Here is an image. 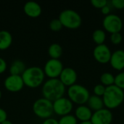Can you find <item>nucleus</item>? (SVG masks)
<instances>
[{
    "label": "nucleus",
    "mask_w": 124,
    "mask_h": 124,
    "mask_svg": "<svg viewBox=\"0 0 124 124\" xmlns=\"http://www.w3.org/2000/svg\"><path fill=\"white\" fill-rule=\"evenodd\" d=\"M92 111L87 105H78L75 110V117L81 122L90 121L92 116Z\"/></svg>",
    "instance_id": "dca6fc26"
},
{
    "label": "nucleus",
    "mask_w": 124,
    "mask_h": 124,
    "mask_svg": "<svg viewBox=\"0 0 124 124\" xmlns=\"http://www.w3.org/2000/svg\"><path fill=\"white\" fill-rule=\"evenodd\" d=\"M12 43V34L6 31H0V50L7 49Z\"/></svg>",
    "instance_id": "a211bd4d"
},
{
    "label": "nucleus",
    "mask_w": 124,
    "mask_h": 124,
    "mask_svg": "<svg viewBox=\"0 0 124 124\" xmlns=\"http://www.w3.org/2000/svg\"><path fill=\"white\" fill-rule=\"evenodd\" d=\"M1 124H13L10 121H9V120H6V121H4L3 123H1Z\"/></svg>",
    "instance_id": "f704fd0d"
},
{
    "label": "nucleus",
    "mask_w": 124,
    "mask_h": 124,
    "mask_svg": "<svg viewBox=\"0 0 124 124\" xmlns=\"http://www.w3.org/2000/svg\"><path fill=\"white\" fill-rule=\"evenodd\" d=\"M68 99L75 104L83 105L87 103L90 97L89 90L84 86L81 84H74L68 87L67 91Z\"/></svg>",
    "instance_id": "20e7f679"
},
{
    "label": "nucleus",
    "mask_w": 124,
    "mask_h": 124,
    "mask_svg": "<svg viewBox=\"0 0 124 124\" xmlns=\"http://www.w3.org/2000/svg\"><path fill=\"white\" fill-rule=\"evenodd\" d=\"M7 64L6 60L4 58L0 57V74L3 73L7 70Z\"/></svg>",
    "instance_id": "c756f323"
},
{
    "label": "nucleus",
    "mask_w": 124,
    "mask_h": 124,
    "mask_svg": "<svg viewBox=\"0 0 124 124\" xmlns=\"http://www.w3.org/2000/svg\"><path fill=\"white\" fill-rule=\"evenodd\" d=\"M87 106L92 111H97L104 108V103L102 98L96 95H92L89 97L87 101Z\"/></svg>",
    "instance_id": "f3484780"
},
{
    "label": "nucleus",
    "mask_w": 124,
    "mask_h": 124,
    "mask_svg": "<svg viewBox=\"0 0 124 124\" xmlns=\"http://www.w3.org/2000/svg\"><path fill=\"white\" fill-rule=\"evenodd\" d=\"M100 82L101 84L105 86V87L110 86L112 85H114L115 83V76L108 72L103 73L100 76Z\"/></svg>",
    "instance_id": "4be33fe9"
},
{
    "label": "nucleus",
    "mask_w": 124,
    "mask_h": 124,
    "mask_svg": "<svg viewBox=\"0 0 124 124\" xmlns=\"http://www.w3.org/2000/svg\"><path fill=\"white\" fill-rule=\"evenodd\" d=\"M6 120H7V113L4 109L0 108V124Z\"/></svg>",
    "instance_id": "7c9ffc66"
},
{
    "label": "nucleus",
    "mask_w": 124,
    "mask_h": 124,
    "mask_svg": "<svg viewBox=\"0 0 124 124\" xmlns=\"http://www.w3.org/2000/svg\"><path fill=\"white\" fill-rule=\"evenodd\" d=\"M92 40L97 45L103 44L106 40V33L102 29H97L92 33Z\"/></svg>",
    "instance_id": "412c9836"
},
{
    "label": "nucleus",
    "mask_w": 124,
    "mask_h": 124,
    "mask_svg": "<svg viewBox=\"0 0 124 124\" xmlns=\"http://www.w3.org/2000/svg\"><path fill=\"white\" fill-rule=\"evenodd\" d=\"M62 25L58 18L53 19L49 23V28L52 31H60L62 28Z\"/></svg>",
    "instance_id": "393cba45"
},
{
    "label": "nucleus",
    "mask_w": 124,
    "mask_h": 124,
    "mask_svg": "<svg viewBox=\"0 0 124 124\" xmlns=\"http://www.w3.org/2000/svg\"><path fill=\"white\" fill-rule=\"evenodd\" d=\"M111 4L117 9H124V0H111Z\"/></svg>",
    "instance_id": "c85d7f7f"
},
{
    "label": "nucleus",
    "mask_w": 124,
    "mask_h": 124,
    "mask_svg": "<svg viewBox=\"0 0 124 124\" xmlns=\"http://www.w3.org/2000/svg\"><path fill=\"white\" fill-rule=\"evenodd\" d=\"M73 103L67 97H61L53 102L54 113L58 116H64L69 115L73 110Z\"/></svg>",
    "instance_id": "1a4fd4ad"
},
{
    "label": "nucleus",
    "mask_w": 124,
    "mask_h": 124,
    "mask_svg": "<svg viewBox=\"0 0 124 124\" xmlns=\"http://www.w3.org/2000/svg\"><path fill=\"white\" fill-rule=\"evenodd\" d=\"M78 124H92V122L90 121H82V122H80Z\"/></svg>",
    "instance_id": "72a5a7b5"
},
{
    "label": "nucleus",
    "mask_w": 124,
    "mask_h": 124,
    "mask_svg": "<svg viewBox=\"0 0 124 124\" xmlns=\"http://www.w3.org/2000/svg\"><path fill=\"white\" fill-rule=\"evenodd\" d=\"M4 86L10 92H17L22 90L25 85L21 76L9 75L4 79Z\"/></svg>",
    "instance_id": "f8f14e48"
},
{
    "label": "nucleus",
    "mask_w": 124,
    "mask_h": 124,
    "mask_svg": "<svg viewBox=\"0 0 124 124\" xmlns=\"http://www.w3.org/2000/svg\"><path fill=\"white\" fill-rule=\"evenodd\" d=\"M33 112L39 118L46 119L54 113L53 102L44 97L37 99L33 104Z\"/></svg>",
    "instance_id": "423d86ee"
},
{
    "label": "nucleus",
    "mask_w": 124,
    "mask_h": 124,
    "mask_svg": "<svg viewBox=\"0 0 124 124\" xmlns=\"http://www.w3.org/2000/svg\"><path fill=\"white\" fill-rule=\"evenodd\" d=\"M91 4L94 7L97 9H102L108 5V1L107 0H92Z\"/></svg>",
    "instance_id": "cd10ccee"
},
{
    "label": "nucleus",
    "mask_w": 124,
    "mask_h": 124,
    "mask_svg": "<svg viewBox=\"0 0 124 124\" xmlns=\"http://www.w3.org/2000/svg\"><path fill=\"white\" fill-rule=\"evenodd\" d=\"M114 85L124 91V72H121L115 76Z\"/></svg>",
    "instance_id": "b1692460"
},
{
    "label": "nucleus",
    "mask_w": 124,
    "mask_h": 124,
    "mask_svg": "<svg viewBox=\"0 0 124 124\" xmlns=\"http://www.w3.org/2000/svg\"><path fill=\"white\" fill-rule=\"evenodd\" d=\"M41 92L44 98L53 102L64 96L65 86L59 78H49L44 83Z\"/></svg>",
    "instance_id": "f257e3e1"
},
{
    "label": "nucleus",
    "mask_w": 124,
    "mask_h": 124,
    "mask_svg": "<svg viewBox=\"0 0 124 124\" xmlns=\"http://www.w3.org/2000/svg\"><path fill=\"white\" fill-rule=\"evenodd\" d=\"M105 89H106V87L105 86H103L102 84H97L96 86H94V89H93L94 95L102 97V96L104 95V94L105 92Z\"/></svg>",
    "instance_id": "a878e982"
},
{
    "label": "nucleus",
    "mask_w": 124,
    "mask_h": 124,
    "mask_svg": "<svg viewBox=\"0 0 124 124\" xmlns=\"http://www.w3.org/2000/svg\"><path fill=\"white\" fill-rule=\"evenodd\" d=\"M48 54L52 59H59L62 54V48L57 43L52 44L48 49Z\"/></svg>",
    "instance_id": "aec40b11"
},
{
    "label": "nucleus",
    "mask_w": 124,
    "mask_h": 124,
    "mask_svg": "<svg viewBox=\"0 0 124 124\" xmlns=\"http://www.w3.org/2000/svg\"><path fill=\"white\" fill-rule=\"evenodd\" d=\"M101 12H102V13L103 15L107 16V15L110 14V7L108 5H107V6H105V7H104L103 8L101 9Z\"/></svg>",
    "instance_id": "473e14b6"
},
{
    "label": "nucleus",
    "mask_w": 124,
    "mask_h": 124,
    "mask_svg": "<svg viewBox=\"0 0 124 124\" xmlns=\"http://www.w3.org/2000/svg\"><path fill=\"white\" fill-rule=\"evenodd\" d=\"M24 85L31 88L39 87L44 81L45 74L44 70L38 66H31L26 68L21 75Z\"/></svg>",
    "instance_id": "f03ea898"
},
{
    "label": "nucleus",
    "mask_w": 124,
    "mask_h": 124,
    "mask_svg": "<svg viewBox=\"0 0 124 124\" xmlns=\"http://www.w3.org/2000/svg\"><path fill=\"white\" fill-rule=\"evenodd\" d=\"M25 65L22 60H15L12 62L9 71L10 75L21 76L24 70H25Z\"/></svg>",
    "instance_id": "6ab92c4d"
},
{
    "label": "nucleus",
    "mask_w": 124,
    "mask_h": 124,
    "mask_svg": "<svg viewBox=\"0 0 124 124\" xmlns=\"http://www.w3.org/2000/svg\"><path fill=\"white\" fill-rule=\"evenodd\" d=\"M1 96H2V94H1V91L0 90V100H1Z\"/></svg>",
    "instance_id": "c9c22d12"
},
{
    "label": "nucleus",
    "mask_w": 124,
    "mask_h": 124,
    "mask_svg": "<svg viewBox=\"0 0 124 124\" xmlns=\"http://www.w3.org/2000/svg\"><path fill=\"white\" fill-rule=\"evenodd\" d=\"M58 19L61 22L62 26L68 29H77L82 23L81 15L76 11L70 9L62 10L60 13Z\"/></svg>",
    "instance_id": "39448f33"
},
{
    "label": "nucleus",
    "mask_w": 124,
    "mask_h": 124,
    "mask_svg": "<svg viewBox=\"0 0 124 124\" xmlns=\"http://www.w3.org/2000/svg\"><path fill=\"white\" fill-rule=\"evenodd\" d=\"M112 52L110 48L105 44L97 45L93 50L94 60L100 64H107L110 62Z\"/></svg>",
    "instance_id": "9d476101"
},
{
    "label": "nucleus",
    "mask_w": 124,
    "mask_h": 124,
    "mask_svg": "<svg viewBox=\"0 0 124 124\" xmlns=\"http://www.w3.org/2000/svg\"><path fill=\"white\" fill-rule=\"evenodd\" d=\"M59 124H78V120L73 115H67L62 116L58 121Z\"/></svg>",
    "instance_id": "5701e85b"
},
{
    "label": "nucleus",
    "mask_w": 124,
    "mask_h": 124,
    "mask_svg": "<svg viewBox=\"0 0 124 124\" xmlns=\"http://www.w3.org/2000/svg\"><path fill=\"white\" fill-rule=\"evenodd\" d=\"M77 73L72 68H64L62 71L61 72L59 79L64 84L65 86H70L76 84L77 81Z\"/></svg>",
    "instance_id": "ddd939ff"
},
{
    "label": "nucleus",
    "mask_w": 124,
    "mask_h": 124,
    "mask_svg": "<svg viewBox=\"0 0 124 124\" xmlns=\"http://www.w3.org/2000/svg\"><path fill=\"white\" fill-rule=\"evenodd\" d=\"M102 98L104 106L110 110H113L124 102V91L116 85H112L106 87L105 92Z\"/></svg>",
    "instance_id": "7ed1b4c3"
},
{
    "label": "nucleus",
    "mask_w": 124,
    "mask_h": 124,
    "mask_svg": "<svg viewBox=\"0 0 124 124\" xmlns=\"http://www.w3.org/2000/svg\"><path fill=\"white\" fill-rule=\"evenodd\" d=\"M63 68L62 62L59 59L51 58L46 62L43 70L45 76L49 78H58Z\"/></svg>",
    "instance_id": "6e6552de"
},
{
    "label": "nucleus",
    "mask_w": 124,
    "mask_h": 124,
    "mask_svg": "<svg viewBox=\"0 0 124 124\" xmlns=\"http://www.w3.org/2000/svg\"><path fill=\"white\" fill-rule=\"evenodd\" d=\"M110 64L116 70L121 71L124 69V50L118 49L112 53Z\"/></svg>",
    "instance_id": "4468645a"
},
{
    "label": "nucleus",
    "mask_w": 124,
    "mask_h": 124,
    "mask_svg": "<svg viewBox=\"0 0 124 124\" xmlns=\"http://www.w3.org/2000/svg\"><path fill=\"white\" fill-rule=\"evenodd\" d=\"M42 124H59V122L57 119L53 118H49L45 119Z\"/></svg>",
    "instance_id": "2f4dec72"
},
{
    "label": "nucleus",
    "mask_w": 124,
    "mask_h": 124,
    "mask_svg": "<svg viewBox=\"0 0 124 124\" xmlns=\"http://www.w3.org/2000/svg\"><path fill=\"white\" fill-rule=\"evenodd\" d=\"M113 119V113L107 108H102L93 113L90 121L92 124H111Z\"/></svg>",
    "instance_id": "9b49d317"
},
{
    "label": "nucleus",
    "mask_w": 124,
    "mask_h": 124,
    "mask_svg": "<svg viewBox=\"0 0 124 124\" xmlns=\"http://www.w3.org/2000/svg\"><path fill=\"white\" fill-rule=\"evenodd\" d=\"M102 25L104 29L110 34L120 33L123 28V21L118 15L110 14L104 17Z\"/></svg>",
    "instance_id": "0eeeda50"
},
{
    "label": "nucleus",
    "mask_w": 124,
    "mask_h": 124,
    "mask_svg": "<svg viewBox=\"0 0 124 124\" xmlns=\"http://www.w3.org/2000/svg\"><path fill=\"white\" fill-rule=\"evenodd\" d=\"M23 11L30 17L36 18L41 15L42 9L41 5L34 1H27L23 6Z\"/></svg>",
    "instance_id": "2eb2a0df"
},
{
    "label": "nucleus",
    "mask_w": 124,
    "mask_h": 124,
    "mask_svg": "<svg viewBox=\"0 0 124 124\" xmlns=\"http://www.w3.org/2000/svg\"><path fill=\"white\" fill-rule=\"evenodd\" d=\"M110 41H111L112 44H113L115 45H118V44H120L122 42V41H123V36H122V35H121V33H112V34H110Z\"/></svg>",
    "instance_id": "bb28decb"
}]
</instances>
